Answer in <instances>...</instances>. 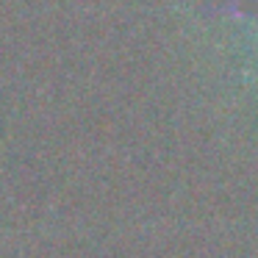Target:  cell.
<instances>
[{
    "instance_id": "6da1fadb",
    "label": "cell",
    "mask_w": 258,
    "mask_h": 258,
    "mask_svg": "<svg viewBox=\"0 0 258 258\" xmlns=\"http://www.w3.org/2000/svg\"><path fill=\"white\" fill-rule=\"evenodd\" d=\"M225 14L241 17V20H255L258 23V0H233V3L225 9Z\"/></svg>"
}]
</instances>
